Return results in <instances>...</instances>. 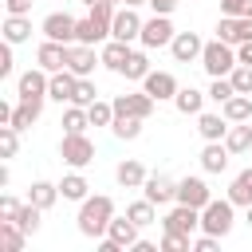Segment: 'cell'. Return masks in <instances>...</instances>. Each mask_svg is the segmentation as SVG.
Returning <instances> with one entry per match:
<instances>
[{"label": "cell", "instance_id": "31", "mask_svg": "<svg viewBox=\"0 0 252 252\" xmlns=\"http://www.w3.org/2000/svg\"><path fill=\"white\" fill-rule=\"evenodd\" d=\"M4 39H8V43L32 39V20H28V16H8V20H4Z\"/></svg>", "mask_w": 252, "mask_h": 252}, {"label": "cell", "instance_id": "4", "mask_svg": "<svg viewBox=\"0 0 252 252\" xmlns=\"http://www.w3.org/2000/svg\"><path fill=\"white\" fill-rule=\"evenodd\" d=\"M47 87H51V75H47L43 67H32V71H24V75H20V83H16V94H20V102L43 106V98H47Z\"/></svg>", "mask_w": 252, "mask_h": 252}, {"label": "cell", "instance_id": "41", "mask_svg": "<svg viewBox=\"0 0 252 252\" xmlns=\"http://www.w3.org/2000/svg\"><path fill=\"white\" fill-rule=\"evenodd\" d=\"M16 150H20V130L16 126H0V154L16 158Z\"/></svg>", "mask_w": 252, "mask_h": 252}, {"label": "cell", "instance_id": "20", "mask_svg": "<svg viewBox=\"0 0 252 252\" xmlns=\"http://www.w3.org/2000/svg\"><path fill=\"white\" fill-rule=\"evenodd\" d=\"M228 126H232V122H228L224 114H197V130H201L205 142H224Z\"/></svg>", "mask_w": 252, "mask_h": 252}, {"label": "cell", "instance_id": "12", "mask_svg": "<svg viewBox=\"0 0 252 252\" xmlns=\"http://www.w3.org/2000/svg\"><path fill=\"white\" fill-rule=\"evenodd\" d=\"M177 201L181 205H193V209H205L213 201V189L201 181V177H181L177 181Z\"/></svg>", "mask_w": 252, "mask_h": 252}, {"label": "cell", "instance_id": "57", "mask_svg": "<svg viewBox=\"0 0 252 252\" xmlns=\"http://www.w3.org/2000/svg\"><path fill=\"white\" fill-rule=\"evenodd\" d=\"M248 224H252V205H248Z\"/></svg>", "mask_w": 252, "mask_h": 252}, {"label": "cell", "instance_id": "39", "mask_svg": "<svg viewBox=\"0 0 252 252\" xmlns=\"http://www.w3.org/2000/svg\"><path fill=\"white\" fill-rule=\"evenodd\" d=\"M217 39H224V43H240V16H220V24H217Z\"/></svg>", "mask_w": 252, "mask_h": 252}, {"label": "cell", "instance_id": "2", "mask_svg": "<svg viewBox=\"0 0 252 252\" xmlns=\"http://www.w3.org/2000/svg\"><path fill=\"white\" fill-rule=\"evenodd\" d=\"M201 67H205L213 79L232 75V67H236V47H232V43H224V39L205 43V51H201Z\"/></svg>", "mask_w": 252, "mask_h": 252}, {"label": "cell", "instance_id": "51", "mask_svg": "<svg viewBox=\"0 0 252 252\" xmlns=\"http://www.w3.org/2000/svg\"><path fill=\"white\" fill-rule=\"evenodd\" d=\"M146 4H150V8L158 12V16H169V12L177 8V0H146Z\"/></svg>", "mask_w": 252, "mask_h": 252}, {"label": "cell", "instance_id": "43", "mask_svg": "<svg viewBox=\"0 0 252 252\" xmlns=\"http://www.w3.org/2000/svg\"><path fill=\"white\" fill-rule=\"evenodd\" d=\"M161 248H165V252H189L193 240H189L185 232H165V236H161Z\"/></svg>", "mask_w": 252, "mask_h": 252}, {"label": "cell", "instance_id": "16", "mask_svg": "<svg viewBox=\"0 0 252 252\" xmlns=\"http://www.w3.org/2000/svg\"><path fill=\"white\" fill-rule=\"evenodd\" d=\"M75 91H79V75H75L71 67H63V71H55V75H51L47 98H55V102H75Z\"/></svg>", "mask_w": 252, "mask_h": 252}, {"label": "cell", "instance_id": "52", "mask_svg": "<svg viewBox=\"0 0 252 252\" xmlns=\"http://www.w3.org/2000/svg\"><path fill=\"white\" fill-rule=\"evenodd\" d=\"M252 39V16H240V43Z\"/></svg>", "mask_w": 252, "mask_h": 252}, {"label": "cell", "instance_id": "27", "mask_svg": "<svg viewBox=\"0 0 252 252\" xmlns=\"http://www.w3.org/2000/svg\"><path fill=\"white\" fill-rule=\"evenodd\" d=\"M224 146H228L232 154L252 150V122H232V126H228V134H224Z\"/></svg>", "mask_w": 252, "mask_h": 252}, {"label": "cell", "instance_id": "10", "mask_svg": "<svg viewBox=\"0 0 252 252\" xmlns=\"http://www.w3.org/2000/svg\"><path fill=\"white\" fill-rule=\"evenodd\" d=\"M75 28H79V20L67 16V12H51V16H43V35L55 39V43H75Z\"/></svg>", "mask_w": 252, "mask_h": 252}, {"label": "cell", "instance_id": "18", "mask_svg": "<svg viewBox=\"0 0 252 252\" xmlns=\"http://www.w3.org/2000/svg\"><path fill=\"white\" fill-rule=\"evenodd\" d=\"M228 158H232V150H228L224 142H205V150H201V169H205V173H224V169H228Z\"/></svg>", "mask_w": 252, "mask_h": 252}, {"label": "cell", "instance_id": "37", "mask_svg": "<svg viewBox=\"0 0 252 252\" xmlns=\"http://www.w3.org/2000/svg\"><path fill=\"white\" fill-rule=\"evenodd\" d=\"M102 39H106V32H98V24H94L91 16L79 20V28H75V43H91V47H94V43H102Z\"/></svg>", "mask_w": 252, "mask_h": 252}, {"label": "cell", "instance_id": "29", "mask_svg": "<svg viewBox=\"0 0 252 252\" xmlns=\"http://www.w3.org/2000/svg\"><path fill=\"white\" fill-rule=\"evenodd\" d=\"M173 106H177L181 114H201V106H205V94H201L197 87H181V91L173 94Z\"/></svg>", "mask_w": 252, "mask_h": 252}, {"label": "cell", "instance_id": "30", "mask_svg": "<svg viewBox=\"0 0 252 252\" xmlns=\"http://www.w3.org/2000/svg\"><path fill=\"white\" fill-rule=\"evenodd\" d=\"M87 189H91V185H87V177H83V173H67V177L59 181L63 201H87V197H91Z\"/></svg>", "mask_w": 252, "mask_h": 252}, {"label": "cell", "instance_id": "46", "mask_svg": "<svg viewBox=\"0 0 252 252\" xmlns=\"http://www.w3.org/2000/svg\"><path fill=\"white\" fill-rule=\"evenodd\" d=\"M12 47H16V43H8V39H4V47H0V79H8V75H12Z\"/></svg>", "mask_w": 252, "mask_h": 252}, {"label": "cell", "instance_id": "15", "mask_svg": "<svg viewBox=\"0 0 252 252\" xmlns=\"http://www.w3.org/2000/svg\"><path fill=\"white\" fill-rule=\"evenodd\" d=\"M35 63L47 71V75H55V71H63L67 67V43H55V39H43L39 43V51H35Z\"/></svg>", "mask_w": 252, "mask_h": 252}, {"label": "cell", "instance_id": "35", "mask_svg": "<svg viewBox=\"0 0 252 252\" xmlns=\"http://www.w3.org/2000/svg\"><path fill=\"white\" fill-rule=\"evenodd\" d=\"M122 75H126V79H134V83H142V79L150 75V59H146V51H130V59H126V67H122Z\"/></svg>", "mask_w": 252, "mask_h": 252}, {"label": "cell", "instance_id": "24", "mask_svg": "<svg viewBox=\"0 0 252 252\" xmlns=\"http://www.w3.org/2000/svg\"><path fill=\"white\" fill-rule=\"evenodd\" d=\"M102 67H110V71H118L122 75V67H126V59H130V43H122V39H110L102 51Z\"/></svg>", "mask_w": 252, "mask_h": 252}, {"label": "cell", "instance_id": "22", "mask_svg": "<svg viewBox=\"0 0 252 252\" xmlns=\"http://www.w3.org/2000/svg\"><path fill=\"white\" fill-rule=\"evenodd\" d=\"M220 114L228 118V122H252V94H232L224 106H220Z\"/></svg>", "mask_w": 252, "mask_h": 252}, {"label": "cell", "instance_id": "11", "mask_svg": "<svg viewBox=\"0 0 252 252\" xmlns=\"http://www.w3.org/2000/svg\"><path fill=\"white\" fill-rule=\"evenodd\" d=\"M154 106H158V98L154 94H118L114 98V114H130V118H150L154 114Z\"/></svg>", "mask_w": 252, "mask_h": 252}, {"label": "cell", "instance_id": "56", "mask_svg": "<svg viewBox=\"0 0 252 252\" xmlns=\"http://www.w3.org/2000/svg\"><path fill=\"white\" fill-rule=\"evenodd\" d=\"M83 4H87V8H91V4H98V0H83ZM114 4H118V0H114Z\"/></svg>", "mask_w": 252, "mask_h": 252}, {"label": "cell", "instance_id": "7", "mask_svg": "<svg viewBox=\"0 0 252 252\" xmlns=\"http://www.w3.org/2000/svg\"><path fill=\"white\" fill-rule=\"evenodd\" d=\"M173 35H177V32H173L169 16H158V12H154V16L142 24V35H138V39H142V47H146V51H154V47H169V43H173Z\"/></svg>", "mask_w": 252, "mask_h": 252}, {"label": "cell", "instance_id": "23", "mask_svg": "<svg viewBox=\"0 0 252 252\" xmlns=\"http://www.w3.org/2000/svg\"><path fill=\"white\" fill-rule=\"evenodd\" d=\"M228 201H232V205H244V209L252 205V165L240 169V173L232 177V185H228Z\"/></svg>", "mask_w": 252, "mask_h": 252}, {"label": "cell", "instance_id": "1", "mask_svg": "<svg viewBox=\"0 0 252 252\" xmlns=\"http://www.w3.org/2000/svg\"><path fill=\"white\" fill-rule=\"evenodd\" d=\"M75 220H79V232L87 240H98V236H106V228L114 220V201L102 197V193H94V197L79 201V217Z\"/></svg>", "mask_w": 252, "mask_h": 252}, {"label": "cell", "instance_id": "9", "mask_svg": "<svg viewBox=\"0 0 252 252\" xmlns=\"http://www.w3.org/2000/svg\"><path fill=\"white\" fill-rule=\"evenodd\" d=\"M98 63H102V55H94L91 43H67V67H71L79 79H91Z\"/></svg>", "mask_w": 252, "mask_h": 252}, {"label": "cell", "instance_id": "5", "mask_svg": "<svg viewBox=\"0 0 252 252\" xmlns=\"http://www.w3.org/2000/svg\"><path fill=\"white\" fill-rule=\"evenodd\" d=\"M59 158H63L71 169H83V165L94 161V142H91L87 134H63V142H59Z\"/></svg>", "mask_w": 252, "mask_h": 252}, {"label": "cell", "instance_id": "42", "mask_svg": "<svg viewBox=\"0 0 252 252\" xmlns=\"http://www.w3.org/2000/svg\"><path fill=\"white\" fill-rule=\"evenodd\" d=\"M228 79H232V87H236L240 94H252V67H248V63H236Z\"/></svg>", "mask_w": 252, "mask_h": 252}, {"label": "cell", "instance_id": "34", "mask_svg": "<svg viewBox=\"0 0 252 252\" xmlns=\"http://www.w3.org/2000/svg\"><path fill=\"white\" fill-rule=\"evenodd\" d=\"M39 217H43V209H39V205H32V201H24V205H20V213H16V224H20L28 236H35V232H39Z\"/></svg>", "mask_w": 252, "mask_h": 252}, {"label": "cell", "instance_id": "13", "mask_svg": "<svg viewBox=\"0 0 252 252\" xmlns=\"http://www.w3.org/2000/svg\"><path fill=\"white\" fill-rule=\"evenodd\" d=\"M142 189H146V197H150L154 205H173V201H177V181L165 177V173H150Z\"/></svg>", "mask_w": 252, "mask_h": 252}, {"label": "cell", "instance_id": "38", "mask_svg": "<svg viewBox=\"0 0 252 252\" xmlns=\"http://www.w3.org/2000/svg\"><path fill=\"white\" fill-rule=\"evenodd\" d=\"M87 114H91V126H110V122H114V102L94 98V102L87 106Z\"/></svg>", "mask_w": 252, "mask_h": 252}, {"label": "cell", "instance_id": "25", "mask_svg": "<svg viewBox=\"0 0 252 252\" xmlns=\"http://www.w3.org/2000/svg\"><path fill=\"white\" fill-rule=\"evenodd\" d=\"M59 197H63V193H59V185H51V181H32V189H28V201H32V205H39L43 213H47Z\"/></svg>", "mask_w": 252, "mask_h": 252}, {"label": "cell", "instance_id": "50", "mask_svg": "<svg viewBox=\"0 0 252 252\" xmlns=\"http://www.w3.org/2000/svg\"><path fill=\"white\" fill-rule=\"evenodd\" d=\"M236 63H248V67H252V39L236 43Z\"/></svg>", "mask_w": 252, "mask_h": 252}, {"label": "cell", "instance_id": "33", "mask_svg": "<svg viewBox=\"0 0 252 252\" xmlns=\"http://www.w3.org/2000/svg\"><path fill=\"white\" fill-rule=\"evenodd\" d=\"M154 209H158V205H154L150 197H142V201H130V205H126V217H130L138 228H146V224H154Z\"/></svg>", "mask_w": 252, "mask_h": 252}, {"label": "cell", "instance_id": "54", "mask_svg": "<svg viewBox=\"0 0 252 252\" xmlns=\"http://www.w3.org/2000/svg\"><path fill=\"white\" fill-rule=\"evenodd\" d=\"M122 4H130V8H138V4H146V0H122Z\"/></svg>", "mask_w": 252, "mask_h": 252}, {"label": "cell", "instance_id": "19", "mask_svg": "<svg viewBox=\"0 0 252 252\" xmlns=\"http://www.w3.org/2000/svg\"><path fill=\"white\" fill-rule=\"evenodd\" d=\"M146 165L138 161V158H126V161H118V169H114V181L122 185V189H142L146 185Z\"/></svg>", "mask_w": 252, "mask_h": 252}, {"label": "cell", "instance_id": "44", "mask_svg": "<svg viewBox=\"0 0 252 252\" xmlns=\"http://www.w3.org/2000/svg\"><path fill=\"white\" fill-rule=\"evenodd\" d=\"M94 98H98V91H94V83H91V79H79V91H75V102H79V106H91Z\"/></svg>", "mask_w": 252, "mask_h": 252}, {"label": "cell", "instance_id": "40", "mask_svg": "<svg viewBox=\"0 0 252 252\" xmlns=\"http://www.w3.org/2000/svg\"><path fill=\"white\" fill-rule=\"evenodd\" d=\"M232 94H236V87H232V79H228V75H224V79H213V87H209V98H213L217 106H224Z\"/></svg>", "mask_w": 252, "mask_h": 252}, {"label": "cell", "instance_id": "3", "mask_svg": "<svg viewBox=\"0 0 252 252\" xmlns=\"http://www.w3.org/2000/svg\"><path fill=\"white\" fill-rule=\"evenodd\" d=\"M232 209H236V205H232L228 197H224V201H217V197H213V201L201 209V228H205V232H213V236H228V232H232V220H236V217H232Z\"/></svg>", "mask_w": 252, "mask_h": 252}, {"label": "cell", "instance_id": "47", "mask_svg": "<svg viewBox=\"0 0 252 252\" xmlns=\"http://www.w3.org/2000/svg\"><path fill=\"white\" fill-rule=\"evenodd\" d=\"M217 244H220V236H213V232H205V236H197V240H193V248H197V252H217Z\"/></svg>", "mask_w": 252, "mask_h": 252}, {"label": "cell", "instance_id": "17", "mask_svg": "<svg viewBox=\"0 0 252 252\" xmlns=\"http://www.w3.org/2000/svg\"><path fill=\"white\" fill-rule=\"evenodd\" d=\"M142 91H146V94H154V98L161 102V98H173L181 87H177V79H173L169 71H150V75L142 79Z\"/></svg>", "mask_w": 252, "mask_h": 252}, {"label": "cell", "instance_id": "45", "mask_svg": "<svg viewBox=\"0 0 252 252\" xmlns=\"http://www.w3.org/2000/svg\"><path fill=\"white\" fill-rule=\"evenodd\" d=\"M16 213H20V201L4 193V197H0V220H16Z\"/></svg>", "mask_w": 252, "mask_h": 252}, {"label": "cell", "instance_id": "6", "mask_svg": "<svg viewBox=\"0 0 252 252\" xmlns=\"http://www.w3.org/2000/svg\"><path fill=\"white\" fill-rule=\"evenodd\" d=\"M197 228H201V209H193V205L173 201V209L161 217V232H185V236H193Z\"/></svg>", "mask_w": 252, "mask_h": 252}, {"label": "cell", "instance_id": "53", "mask_svg": "<svg viewBox=\"0 0 252 252\" xmlns=\"http://www.w3.org/2000/svg\"><path fill=\"white\" fill-rule=\"evenodd\" d=\"M134 252H158V244H150V240H142V236H138V244H134Z\"/></svg>", "mask_w": 252, "mask_h": 252}, {"label": "cell", "instance_id": "8", "mask_svg": "<svg viewBox=\"0 0 252 252\" xmlns=\"http://www.w3.org/2000/svg\"><path fill=\"white\" fill-rule=\"evenodd\" d=\"M142 24H146V20H142V16H138V12L126 4V8H118V12H114V24H110V39L134 43V39L142 35Z\"/></svg>", "mask_w": 252, "mask_h": 252}, {"label": "cell", "instance_id": "28", "mask_svg": "<svg viewBox=\"0 0 252 252\" xmlns=\"http://www.w3.org/2000/svg\"><path fill=\"white\" fill-rule=\"evenodd\" d=\"M91 126V114H87V106H79V102H67V110H63V134H83Z\"/></svg>", "mask_w": 252, "mask_h": 252}, {"label": "cell", "instance_id": "26", "mask_svg": "<svg viewBox=\"0 0 252 252\" xmlns=\"http://www.w3.org/2000/svg\"><path fill=\"white\" fill-rule=\"evenodd\" d=\"M24 244H28V232L16 220H0V248L4 252H24Z\"/></svg>", "mask_w": 252, "mask_h": 252}, {"label": "cell", "instance_id": "32", "mask_svg": "<svg viewBox=\"0 0 252 252\" xmlns=\"http://www.w3.org/2000/svg\"><path fill=\"white\" fill-rule=\"evenodd\" d=\"M142 122H146V118H130V114H114V122H110V130H114V138H122V142H134V138L142 134Z\"/></svg>", "mask_w": 252, "mask_h": 252}, {"label": "cell", "instance_id": "36", "mask_svg": "<svg viewBox=\"0 0 252 252\" xmlns=\"http://www.w3.org/2000/svg\"><path fill=\"white\" fill-rule=\"evenodd\" d=\"M43 114V106H32V102H16V110H12V122L8 126H16V130H28L35 118Z\"/></svg>", "mask_w": 252, "mask_h": 252}, {"label": "cell", "instance_id": "49", "mask_svg": "<svg viewBox=\"0 0 252 252\" xmlns=\"http://www.w3.org/2000/svg\"><path fill=\"white\" fill-rule=\"evenodd\" d=\"M244 4L248 0H220V12L224 16H244Z\"/></svg>", "mask_w": 252, "mask_h": 252}, {"label": "cell", "instance_id": "14", "mask_svg": "<svg viewBox=\"0 0 252 252\" xmlns=\"http://www.w3.org/2000/svg\"><path fill=\"white\" fill-rule=\"evenodd\" d=\"M169 51H173V59H177V63H193V59H201L205 43H201V35H197V32H177V35H173V43H169Z\"/></svg>", "mask_w": 252, "mask_h": 252}, {"label": "cell", "instance_id": "48", "mask_svg": "<svg viewBox=\"0 0 252 252\" xmlns=\"http://www.w3.org/2000/svg\"><path fill=\"white\" fill-rule=\"evenodd\" d=\"M4 12L8 16H28L32 12V0H4Z\"/></svg>", "mask_w": 252, "mask_h": 252}, {"label": "cell", "instance_id": "55", "mask_svg": "<svg viewBox=\"0 0 252 252\" xmlns=\"http://www.w3.org/2000/svg\"><path fill=\"white\" fill-rule=\"evenodd\" d=\"M244 16H252V0H248V4H244Z\"/></svg>", "mask_w": 252, "mask_h": 252}, {"label": "cell", "instance_id": "21", "mask_svg": "<svg viewBox=\"0 0 252 252\" xmlns=\"http://www.w3.org/2000/svg\"><path fill=\"white\" fill-rule=\"evenodd\" d=\"M106 236H110L118 248H134V244H138V224H134L130 217H114L110 228H106Z\"/></svg>", "mask_w": 252, "mask_h": 252}]
</instances>
